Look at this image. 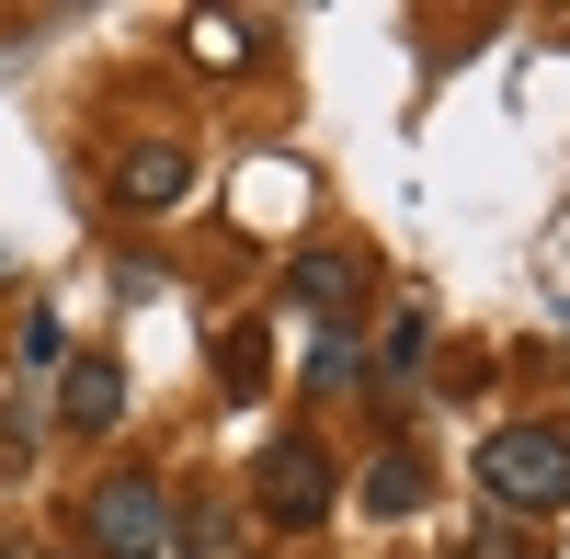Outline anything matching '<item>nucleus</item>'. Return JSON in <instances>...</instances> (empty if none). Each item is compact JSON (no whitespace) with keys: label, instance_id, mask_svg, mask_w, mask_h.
I'll return each instance as SVG.
<instances>
[{"label":"nucleus","instance_id":"obj_1","mask_svg":"<svg viewBox=\"0 0 570 559\" xmlns=\"http://www.w3.org/2000/svg\"><path fill=\"white\" fill-rule=\"evenodd\" d=\"M480 491L502 502V514H559L570 502V434L559 423H502L480 445Z\"/></svg>","mask_w":570,"mask_h":559},{"label":"nucleus","instance_id":"obj_2","mask_svg":"<svg viewBox=\"0 0 570 559\" xmlns=\"http://www.w3.org/2000/svg\"><path fill=\"white\" fill-rule=\"evenodd\" d=\"M91 559H171V491L149 469H115L91 491Z\"/></svg>","mask_w":570,"mask_h":559},{"label":"nucleus","instance_id":"obj_3","mask_svg":"<svg viewBox=\"0 0 570 559\" xmlns=\"http://www.w3.org/2000/svg\"><path fill=\"white\" fill-rule=\"evenodd\" d=\"M252 502H263V526H320V514H331V457H320L308 434L263 445V469H252Z\"/></svg>","mask_w":570,"mask_h":559},{"label":"nucleus","instance_id":"obj_4","mask_svg":"<svg viewBox=\"0 0 570 559\" xmlns=\"http://www.w3.org/2000/svg\"><path fill=\"white\" fill-rule=\"evenodd\" d=\"M58 411H69L80 434H115V423H126V365H115V354H69V365H58Z\"/></svg>","mask_w":570,"mask_h":559},{"label":"nucleus","instance_id":"obj_5","mask_svg":"<svg viewBox=\"0 0 570 559\" xmlns=\"http://www.w3.org/2000/svg\"><path fill=\"white\" fill-rule=\"evenodd\" d=\"M285 297H297V308H331V320H343V308L365 297V252H343V241H308L297 263H285Z\"/></svg>","mask_w":570,"mask_h":559},{"label":"nucleus","instance_id":"obj_6","mask_svg":"<svg viewBox=\"0 0 570 559\" xmlns=\"http://www.w3.org/2000/svg\"><path fill=\"white\" fill-rule=\"evenodd\" d=\"M183 183H195L183 137H149V149H126V160H115V195H126V206H171Z\"/></svg>","mask_w":570,"mask_h":559},{"label":"nucleus","instance_id":"obj_7","mask_svg":"<svg viewBox=\"0 0 570 559\" xmlns=\"http://www.w3.org/2000/svg\"><path fill=\"white\" fill-rule=\"evenodd\" d=\"M422 502H434V469H422L411 445H389V457L365 469V514H422Z\"/></svg>","mask_w":570,"mask_h":559},{"label":"nucleus","instance_id":"obj_8","mask_svg":"<svg viewBox=\"0 0 570 559\" xmlns=\"http://www.w3.org/2000/svg\"><path fill=\"white\" fill-rule=\"evenodd\" d=\"M354 377H365V343H354V320H331L308 343V389H354Z\"/></svg>","mask_w":570,"mask_h":559},{"label":"nucleus","instance_id":"obj_9","mask_svg":"<svg viewBox=\"0 0 570 559\" xmlns=\"http://www.w3.org/2000/svg\"><path fill=\"white\" fill-rule=\"evenodd\" d=\"M422 343H434V320H422V308H400V320H389V354H376V377H411V365H422Z\"/></svg>","mask_w":570,"mask_h":559},{"label":"nucleus","instance_id":"obj_10","mask_svg":"<svg viewBox=\"0 0 570 559\" xmlns=\"http://www.w3.org/2000/svg\"><path fill=\"white\" fill-rule=\"evenodd\" d=\"M23 365H35V377H46V365H69V332H58V308H35V320H23Z\"/></svg>","mask_w":570,"mask_h":559},{"label":"nucleus","instance_id":"obj_11","mask_svg":"<svg viewBox=\"0 0 570 559\" xmlns=\"http://www.w3.org/2000/svg\"><path fill=\"white\" fill-rule=\"evenodd\" d=\"M217 377H228V389H263V332H228V343H217Z\"/></svg>","mask_w":570,"mask_h":559},{"label":"nucleus","instance_id":"obj_12","mask_svg":"<svg viewBox=\"0 0 570 559\" xmlns=\"http://www.w3.org/2000/svg\"><path fill=\"white\" fill-rule=\"evenodd\" d=\"M46 559H58V548H46Z\"/></svg>","mask_w":570,"mask_h":559}]
</instances>
